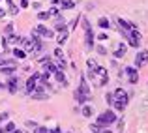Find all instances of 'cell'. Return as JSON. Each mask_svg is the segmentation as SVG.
Masks as SVG:
<instances>
[{"instance_id": "6da1fadb", "label": "cell", "mask_w": 148, "mask_h": 133, "mask_svg": "<svg viewBox=\"0 0 148 133\" xmlns=\"http://www.w3.org/2000/svg\"><path fill=\"white\" fill-rule=\"evenodd\" d=\"M114 122H116V114H114V111H111V109H107L105 112H101L98 118H96V124H98L99 128L112 126Z\"/></svg>"}, {"instance_id": "9c48e42d", "label": "cell", "mask_w": 148, "mask_h": 133, "mask_svg": "<svg viewBox=\"0 0 148 133\" xmlns=\"http://www.w3.org/2000/svg\"><path fill=\"white\" fill-rule=\"evenodd\" d=\"M118 28H124V30H127V32H131V30H137V25H133V23H130V21H126V19H122L120 17L118 19Z\"/></svg>"}, {"instance_id": "4fadbf2b", "label": "cell", "mask_w": 148, "mask_h": 133, "mask_svg": "<svg viewBox=\"0 0 148 133\" xmlns=\"http://www.w3.org/2000/svg\"><path fill=\"white\" fill-rule=\"evenodd\" d=\"M81 114L86 116V118H90V116L94 114V107H92V105H88V103H84L83 109H81Z\"/></svg>"}, {"instance_id": "ee69618b", "label": "cell", "mask_w": 148, "mask_h": 133, "mask_svg": "<svg viewBox=\"0 0 148 133\" xmlns=\"http://www.w3.org/2000/svg\"><path fill=\"white\" fill-rule=\"evenodd\" d=\"M0 133H6V130H4V128H0Z\"/></svg>"}, {"instance_id": "7c38bea8", "label": "cell", "mask_w": 148, "mask_h": 133, "mask_svg": "<svg viewBox=\"0 0 148 133\" xmlns=\"http://www.w3.org/2000/svg\"><path fill=\"white\" fill-rule=\"evenodd\" d=\"M114 99H122V101H130L127 99V92L124 88H116L114 90Z\"/></svg>"}, {"instance_id": "60d3db41", "label": "cell", "mask_w": 148, "mask_h": 133, "mask_svg": "<svg viewBox=\"0 0 148 133\" xmlns=\"http://www.w3.org/2000/svg\"><path fill=\"white\" fill-rule=\"evenodd\" d=\"M2 17H6V10H2V8H0V19Z\"/></svg>"}, {"instance_id": "ffe728a7", "label": "cell", "mask_w": 148, "mask_h": 133, "mask_svg": "<svg viewBox=\"0 0 148 133\" xmlns=\"http://www.w3.org/2000/svg\"><path fill=\"white\" fill-rule=\"evenodd\" d=\"M15 71V66H0V73H4V75H13Z\"/></svg>"}, {"instance_id": "4316f807", "label": "cell", "mask_w": 148, "mask_h": 133, "mask_svg": "<svg viewBox=\"0 0 148 133\" xmlns=\"http://www.w3.org/2000/svg\"><path fill=\"white\" fill-rule=\"evenodd\" d=\"M49 17H51L49 11H40V13H38V19H40V21H47Z\"/></svg>"}, {"instance_id": "603a6c76", "label": "cell", "mask_w": 148, "mask_h": 133, "mask_svg": "<svg viewBox=\"0 0 148 133\" xmlns=\"http://www.w3.org/2000/svg\"><path fill=\"white\" fill-rule=\"evenodd\" d=\"M56 41H58V45H64L66 41H68V30H64V32H60V36L56 38Z\"/></svg>"}, {"instance_id": "74e56055", "label": "cell", "mask_w": 148, "mask_h": 133, "mask_svg": "<svg viewBox=\"0 0 148 133\" xmlns=\"http://www.w3.org/2000/svg\"><path fill=\"white\" fill-rule=\"evenodd\" d=\"M77 23H79V17H77V19H73V21H71V25H69V26H71V28H75V26H77Z\"/></svg>"}, {"instance_id": "52a82bcc", "label": "cell", "mask_w": 148, "mask_h": 133, "mask_svg": "<svg viewBox=\"0 0 148 133\" xmlns=\"http://www.w3.org/2000/svg\"><path fill=\"white\" fill-rule=\"evenodd\" d=\"M126 73H127V79H130V83H131V84H137V83H139L137 68H126Z\"/></svg>"}, {"instance_id": "836d02e7", "label": "cell", "mask_w": 148, "mask_h": 133, "mask_svg": "<svg viewBox=\"0 0 148 133\" xmlns=\"http://www.w3.org/2000/svg\"><path fill=\"white\" fill-rule=\"evenodd\" d=\"M54 56H56V58H64V53H62V49H54Z\"/></svg>"}, {"instance_id": "44dd1931", "label": "cell", "mask_w": 148, "mask_h": 133, "mask_svg": "<svg viewBox=\"0 0 148 133\" xmlns=\"http://www.w3.org/2000/svg\"><path fill=\"white\" fill-rule=\"evenodd\" d=\"M98 26H99V28H109V26H111V23H109L107 17H99L98 19Z\"/></svg>"}, {"instance_id": "f6af8a7d", "label": "cell", "mask_w": 148, "mask_h": 133, "mask_svg": "<svg viewBox=\"0 0 148 133\" xmlns=\"http://www.w3.org/2000/svg\"><path fill=\"white\" fill-rule=\"evenodd\" d=\"M0 88H6V84H2V83H0Z\"/></svg>"}, {"instance_id": "8fae6325", "label": "cell", "mask_w": 148, "mask_h": 133, "mask_svg": "<svg viewBox=\"0 0 148 133\" xmlns=\"http://www.w3.org/2000/svg\"><path fill=\"white\" fill-rule=\"evenodd\" d=\"M77 90H81L83 94H88V96H90V86H88V81H86V77H81V84L77 86Z\"/></svg>"}, {"instance_id": "5bb4252c", "label": "cell", "mask_w": 148, "mask_h": 133, "mask_svg": "<svg viewBox=\"0 0 148 133\" xmlns=\"http://www.w3.org/2000/svg\"><path fill=\"white\" fill-rule=\"evenodd\" d=\"M84 34H86V47L92 49V47H94V32H92V28L84 30Z\"/></svg>"}, {"instance_id": "b9f144b4", "label": "cell", "mask_w": 148, "mask_h": 133, "mask_svg": "<svg viewBox=\"0 0 148 133\" xmlns=\"http://www.w3.org/2000/svg\"><path fill=\"white\" fill-rule=\"evenodd\" d=\"M11 133H23V131H21V130H13Z\"/></svg>"}, {"instance_id": "7bdbcfd3", "label": "cell", "mask_w": 148, "mask_h": 133, "mask_svg": "<svg viewBox=\"0 0 148 133\" xmlns=\"http://www.w3.org/2000/svg\"><path fill=\"white\" fill-rule=\"evenodd\" d=\"M53 4H54V6H56V4H60V0H53Z\"/></svg>"}, {"instance_id": "e0dca14e", "label": "cell", "mask_w": 148, "mask_h": 133, "mask_svg": "<svg viewBox=\"0 0 148 133\" xmlns=\"http://www.w3.org/2000/svg\"><path fill=\"white\" fill-rule=\"evenodd\" d=\"M75 2L73 0H60V10H73Z\"/></svg>"}, {"instance_id": "277c9868", "label": "cell", "mask_w": 148, "mask_h": 133, "mask_svg": "<svg viewBox=\"0 0 148 133\" xmlns=\"http://www.w3.org/2000/svg\"><path fill=\"white\" fill-rule=\"evenodd\" d=\"M148 64V51H139L135 56V68H143Z\"/></svg>"}, {"instance_id": "f1b7e54d", "label": "cell", "mask_w": 148, "mask_h": 133, "mask_svg": "<svg viewBox=\"0 0 148 133\" xmlns=\"http://www.w3.org/2000/svg\"><path fill=\"white\" fill-rule=\"evenodd\" d=\"M26 128H28V130H36V128H38V122H34V120H28V122H26Z\"/></svg>"}, {"instance_id": "d4e9b609", "label": "cell", "mask_w": 148, "mask_h": 133, "mask_svg": "<svg viewBox=\"0 0 148 133\" xmlns=\"http://www.w3.org/2000/svg\"><path fill=\"white\" fill-rule=\"evenodd\" d=\"M105 101H107V105H112V101H114V92H107Z\"/></svg>"}, {"instance_id": "83f0119b", "label": "cell", "mask_w": 148, "mask_h": 133, "mask_svg": "<svg viewBox=\"0 0 148 133\" xmlns=\"http://www.w3.org/2000/svg\"><path fill=\"white\" fill-rule=\"evenodd\" d=\"M4 130H6V133H11V131L15 130V124L13 122H8L6 126H4Z\"/></svg>"}, {"instance_id": "8992f818", "label": "cell", "mask_w": 148, "mask_h": 133, "mask_svg": "<svg viewBox=\"0 0 148 133\" xmlns=\"http://www.w3.org/2000/svg\"><path fill=\"white\" fill-rule=\"evenodd\" d=\"M73 97H75V101H77L79 105L88 103V99H90V96H88V94H83L81 90H75V92H73Z\"/></svg>"}, {"instance_id": "ba28073f", "label": "cell", "mask_w": 148, "mask_h": 133, "mask_svg": "<svg viewBox=\"0 0 148 133\" xmlns=\"http://www.w3.org/2000/svg\"><path fill=\"white\" fill-rule=\"evenodd\" d=\"M54 30H58V32H64V30H68V23H66L64 17L56 15V21H54Z\"/></svg>"}, {"instance_id": "30bf717a", "label": "cell", "mask_w": 148, "mask_h": 133, "mask_svg": "<svg viewBox=\"0 0 148 133\" xmlns=\"http://www.w3.org/2000/svg\"><path fill=\"white\" fill-rule=\"evenodd\" d=\"M6 41H8V45H21V43H23V36H17V34H10Z\"/></svg>"}, {"instance_id": "3957f363", "label": "cell", "mask_w": 148, "mask_h": 133, "mask_svg": "<svg viewBox=\"0 0 148 133\" xmlns=\"http://www.w3.org/2000/svg\"><path fill=\"white\" fill-rule=\"evenodd\" d=\"M6 84H8L6 88L10 90L11 94H17V90L21 88V81H19V77H15V75H11L10 79H8V83H6Z\"/></svg>"}, {"instance_id": "d6986e66", "label": "cell", "mask_w": 148, "mask_h": 133, "mask_svg": "<svg viewBox=\"0 0 148 133\" xmlns=\"http://www.w3.org/2000/svg\"><path fill=\"white\" fill-rule=\"evenodd\" d=\"M126 51H127V45H120L118 49L114 51V58H124L126 56Z\"/></svg>"}, {"instance_id": "e575fe53", "label": "cell", "mask_w": 148, "mask_h": 133, "mask_svg": "<svg viewBox=\"0 0 148 133\" xmlns=\"http://www.w3.org/2000/svg\"><path fill=\"white\" fill-rule=\"evenodd\" d=\"M8 118H10V114H8V112H2V114H0V124H2V122H6Z\"/></svg>"}, {"instance_id": "f35d334b", "label": "cell", "mask_w": 148, "mask_h": 133, "mask_svg": "<svg viewBox=\"0 0 148 133\" xmlns=\"http://www.w3.org/2000/svg\"><path fill=\"white\" fill-rule=\"evenodd\" d=\"M21 8H28V0H21Z\"/></svg>"}, {"instance_id": "2e32d148", "label": "cell", "mask_w": 148, "mask_h": 133, "mask_svg": "<svg viewBox=\"0 0 148 133\" xmlns=\"http://www.w3.org/2000/svg\"><path fill=\"white\" fill-rule=\"evenodd\" d=\"M43 71H49L51 73V75H53V73H56L58 71V68H56V64H53V62H45V64H43Z\"/></svg>"}, {"instance_id": "d6a6232c", "label": "cell", "mask_w": 148, "mask_h": 133, "mask_svg": "<svg viewBox=\"0 0 148 133\" xmlns=\"http://www.w3.org/2000/svg\"><path fill=\"white\" fill-rule=\"evenodd\" d=\"M96 51H98V53L101 54V56H107V51H105V47H101V45H98V47H96Z\"/></svg>"}, {"instance_id": "1f68e13d", "label": "cell", "mask_w": 148, "mask_h": 133, "mask_svg": "<svg viewBox=\"0 0 148 133\" xmlns=\"http://www.w3.org/2000/svg\"><path fill=\"white\" fill-rule=\"evenodd\" d=\"M34 133H49L47 128H43V126H38L36 130H34Z\"/></svg>"}, {"instance_id": "bcb514c9", "label": "cell", "mask_w": 148, "mask_h": 133, "mask_svg": "<svg viewBox=\"0 0 148 133\" xmlns=\"http://www.w3.org/2000/svg\"><path fill=\"white\" fill-rule=\"evenodd\" d=\"M68 133H71V131H68Z\"/></svg>"}, {"instance_id": "5b68a950", "label": "cell", "mask_w": 148, "mask_h": 133, "mask_svg": "<svg viewBox=\"0 0 148 133\" xmlns=\"http://www.w3.org/2000/svg\"><path fill=\"white\" fill-rule=\"evenodd\" d=\"M40 75H41V73H40V71H36V73H32V77H28V81H26V86H25L28 94L38 86V79H40Z\"/></svg>"}, {"instance_id": "ac0fdd59", "label": "cell", "mask_w": 148, "mask_h": 133, "mask_svg": "<svg viewBox=\"0 0 148 133\" xmlns=\"http://www.w3.org/2000/svg\"><path fill=\"white\" fill-rule=\"evenodd\" d=\"M54 77H56V81H58V83L62 84V86H68V79H66V75H64V73L60 71V69H58V71L54 73Z\"/></svg>"}, {"instance_id": "cb8c5ba5", "label": "cell", "mask_w": 148, "mask_h": 133, "mask_svg": "<svg viewBox=\"0 0 148 133\" xmlns=\"http://www.w3.org/2000/svg\"><path fill=\"white\" fill-rule=\"evenodd\" d=\"M96 73H98V75H101V77H109V75H107V69H105L103 66H98V68H96Z\"/></svg>"}, {"instance_id": "484cf974", "label": "cell", "mask_w": 148, "mask_h": 133, "mask_svg": "<svg viewBox=\"0 0 148 133\" xmlns=\"http://www.w3.org/2000/svg\"><path fill=\"white\" fill-rule=\"evenodd\" d=\"M4 34H6V36H10V34H13V25H11V23H8V25L4 26Z\"/></svg>"}, {"instance_id": "4dcf8cb0", "label": "cell", "mask_w": 148, "mask_h": 133, "mask_svg": "<svg viewBox=\"0 0 148 133\" xmlns=\"http://www.w3.org/2000/svg\"><path fill=\"white\" fill-rule=\"evenodd\" d=\"M58 13H60V8H56V6H53V8L49 10V15H54V17H56Z\"/></svg>"}, {"instance_id": "ab89813d", "label": "cell", "mask_w": 148, "mask_h": 133, "mask_svg": "<svg viewBox=\"0 0 148 133\" xmlns=\"http://www.w3.org/2000/svg\"><path fill=\"white\" fill-rule=\"evenodd\" d=\"M32 8H34V10H40L41 6H40V2H34V4H32Z\"/></svg>"}, {"instance_id": "f546056e", "label": "cell", "mask_w": 148, "mask_h": 133, "mask_svg": "<svg viewBox=\"0 0 148 133\" xmlns=\"http://www.w3.org/2000/svg\"><path fill=\"white\" fill-rule=\"evenodd\" d=\"M86 64H88V69H92V71H96V68H98V64H96V62L92 60V58H90V60L86 62Z\"/></svg>"}, {"instance_id": "d590c367", "label": "cell", "mask_w": 148, "mask_h": 133, "mask_svg": "<svg viewBox=\"0 0 148 133\" xmlns=\"http://www.w3.org/2000/svg\"><path fill=\"white\" fill-rule=\"evenodd\" d=\"M83 28H84V30H88V28H92V26H90V23H88V21H86V19H83Z\"/></svg>"}, {"instance_id": "7402d4cb", "label": "cell", "mask_w": 148, "mask_h": 133, "mask_svg": "<svg viewBox=\"0 0 148 133\" xmlns=\"http://www.w3.org/2000/svg\"><path fill=\"white\" fill-rule=\"evenodd\" d=\"M6 2H8V10H10V13H11V15H17V13H19V8L15 6L11 0H6Z\"/></svg>"}, {"instance_id": "9a60e30c", "label": "cell", "mask_w": 148, "mask_h": 133, "mask_svg": "<svg viewBox=\"0 0 148 133\" xmlns=\"http://www.w3.org/2000/svg\"><path fill=\"white\" fill-rule=\"evenodd\" d=\"M11 54H13V58H17V60H23V58H26V51H25V49H17V47L11 51Z\"/></svg>"}, {"instance_id": "8d00e7d4", "label": "cell", "mask_w": 148, "mask_h": 133, "mask_svg": "<svg viewBox=\"0 0 148 133\" xmlns=\"http://www.w3.org/2000/svg\"><path fill=\"white\" fill-rule=\"evenodd\" d=\"M98 40H99V41H105V40H109V38H107V34H99Z\"/></svg>"}, {"instance_id": "7a4b0ae2", "label": "cell", "mask_w": 148, "mask_h": 133, "mask_svg": "<svg viewBox=\"0 0 148 133\" xmlns=\"http://www.w3.org/2000/svg\"><path fill=\"white\" fill-rule=\"evenodd\" d=\"M34 30H36V32L40 34V36L43 38V40H53V38H54V30L47 28V26H45V25H38V26H36V28H34Z\"/></svg>"}]
</instances>
